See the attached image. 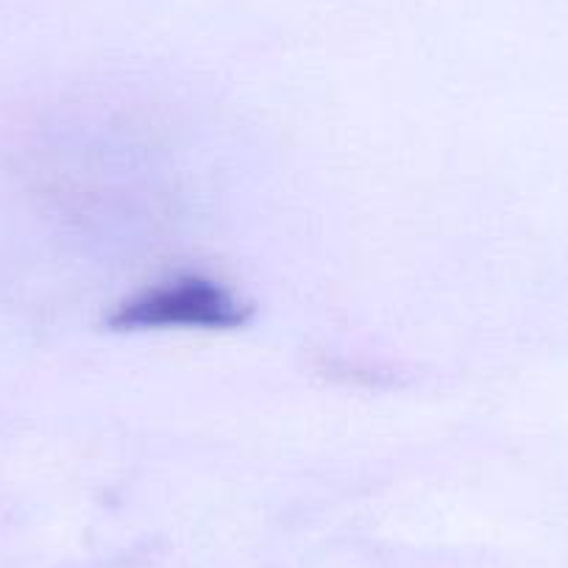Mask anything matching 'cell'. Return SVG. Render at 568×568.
Masks as SVG:
<instances>
[{"instance_id":"6da1fadb","label":"cell","mask_w":568,"mask_h":568,"mask_svg":"<svg viewBox=\"0 0 568 568\" xmlns=\"http://www.w3.org/2000/svg\"><path fill=\"white\" fill-rule=\"evenodd\" d=\"M243 321L240 304L221 284L206 278H176L131 298L112 318L120 329H160V326H204L223 329Z\"/></svg>"}]
</instances>
